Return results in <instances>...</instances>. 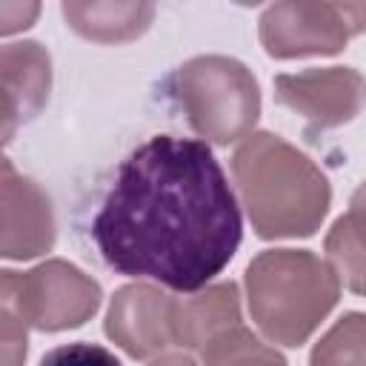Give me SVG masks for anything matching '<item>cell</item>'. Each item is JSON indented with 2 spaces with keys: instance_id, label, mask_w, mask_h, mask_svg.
Masks as SVG:
<instances>
[{
  "instance_id": "1",
  "label": "cell",
  "mask_w": 366,
  "mask_h": 366,
  "mask_svg": "<svg viewBox=\"0 0 366 366\" xmlns=\"http://www.w3.org/2000/svg\"><path fill=\"white\" fill-rule=\"evenodd\" d=\"M92 237L109 269L174 292H200L234 257L243 220L203 140L154 134L117 169Z\"/></svg>"
},
{
  "instance_id": "2",
  "label": "cell",
  "mask_w": 366,
  "mask_h": 366,
  "mask_svg": "<svg viewBox=\"0 0 366 366\" xmlns=\"http://www.w3.org/2000/svg\"><path fill=\"white\" fill-rule=\"evenodd\" d=\"M232 174L252 229L263 240L309 237L332 206L326 174L272 132H252L232 154Z\"/></svg>"
},
{
  "instance_id": "3",
  "label": "cell",
  "mask_w": 366,
  "mask_h": 366,
  "mask_svg": "<svg viewBox=\"0 0 366 366\" xmlns=\"http://www.w3.org/2000/svg\"><path fill=\"white\" fill-rule=\"evenodd\" d=\"M340 280L309 249H269L246 266V303L260 335L280 346L306 343L337 306Z\"/></svg>"
},
{
  "instance_id": "4",
  "label": "cell",
  "mask_w": 366,
  "mask_h": 366,
  "mask_svg": "<svg viewBox=\"0 0 366 366\" xmlns=\"http://www.w3.org/2000/svg\"><path fill=\"white\" fill-rule=\"evenodd\" d=\"M169 89L189 126L217 146L249 137L260 117V89L254 74L226 54L186 60L172 74Z\"/></svg>"
},
{
  "instance_id": "5",
  "label": "cell",
  "mask_w": 366,
  "mask_h": 366,
  "mask_svg": "<svg viewBox=\"0 0 366 366\" xmlns=\"http://www.w3.org/2000/svg\"><path fill=\"white\" fill-rule=\"evenodd\" d=\"M100 283L69 260H46L29 272L6 269L0 306L40 332L77 329L100 309Z\"/></svg>"
},
{
  "instance_id": "6",
  "label": "cell",
  "mask_w": 366,
  "mask_h": 366,
  "mask_svg": "<svg viewBox=\"0 0 366 366\" xmlns=\"http://www.w3.org/2000/svg\"><path fill=\"white\" fill-rule=\"evenodd\" d=\"M360 31H366V3H272L257 26L266 54L277 60L337 54Z\"/></svg>"
},
{
  "instance_id": "7",
  "label": "cell",
  "mask_w": 366,
  "mask_h": 366,
  "mask_svg": "<svg viewBox=\"0 0 366 366\" xmlns=\"http://www.w3.org/2000/svg\"><path fill=\"white\" fill-rule=\"evenodd\" d=\"M274 100L300 114L312 129L352 123L366 106V77L352 66L303 69L274 77Z\"/></svg>"
},
{
  "instance_id": "8",
  "label": "cell",
  "mask_w": 366,
  "mask_h": 366,
  "mask_svg": "<svg viewBox=\"0 0 366 366\" xmlns=\"http://www.w3.org/2000/svg\"><path fill=\"white\" fill-rule=\"evenodd\" d=\"M106 335L134 360L160 357L174 343V297L152 283L117 289L106 312Z\"/></svg>"
},
{
  "instance_id": "9",
  "label": "cell",
  "mask_w": 366,
  "mask_h": 366,
  "mask_svg": "<svg viewBox=\"0 0 366 366\" xmlns=\"http://www.w3.org/2000/svg\"><path fill=\"white\" fill-rule=\"evenodd\" d=\"M0 252L6 260H31L54 246V212L49 194L3 160L0 172Z\"/></svg>"
},
{
  "instance_id": "10",
  "label": "cell",
  "mask_w": 366,
  "mask_h": 366,
  "mask_svg": "<svg viewBox=\"0 0 366 366\" xmlns=\"http://www.w3.org/2000/svg\"><path fill=\"white\" fill-rule=\"evenodd\" d=\"M3 77V143L14 137L20 123H29L49 100L51 89V57L34 40L6 43L0 51Z\"/></svg>"
},
{
  "instance_id": "11",
  "label": "cell",
  "mask_w": 366,
  "mask_h": 366,
  "mask_svg": "<svg viewBox=\"0 0 366 366\" xmlns=\"http://www.w3.org/2000/svg\"><path fill=\"white\" fill-rule=\"evenodd\" d=\"M234 326H240V295L232 280L206 286L192 297H174V343L183 349L203 352Z\"/></svg>"
},
{
  "instance_id": "12",
  "label": "cell",
  "mask_w": 366,
  "mask_h": 366,
  "mask_svg": "<svg viewBox=\"0 0 366 366\" xmlns=\"http://www.w3.org/2000/svg\"><path fill=\"white\" fill-rule=\"evenodd\" d=\"M69 29H74L80 37L92 43H129L140 37L152 20L154 6L152 3H63L60 6Z\"/></svg>"
},
{
  "instance_id": "13",
  "label": "cell",
  "mask_w": 366,
  "mask_h": 366,
  "mask_svg": "<svg viewBox=\"0 0 366 366\" xmlns=\"http://www.w3.org/2000/svg\"><path fill=\"white\" fill-rule=\"evenodd\" d=\"M309 366H366V315H343L315 343Z\"/></svg>"
},
{
  "instance_id": "14",
  "label": "cell",
  "mask_w": 366,
  "mask_h": 366,
  "mask_svg": "<svg viewBox=\"0 0 366 366\" xmlns=\"http://www.w3.org/2000/svg\"><path fill=\"white\" fill-rule=\"evenodd\" d=\"M200 357L206 366H286V357L274 346L252 335L243 323L212 340L200 352Z\"/></svg>"
},
{
  "instance_id": "15",
  "label": "cell",
  "mask_w": 366,
  "mask_h": 366,
  "mask_svg": "<svg viewBox=\"0 0 366 366\" xmlns=\"http://www.w3.org/2000/svg\"><path fill=\"white\" fill-rule=\"evenodd\" d=\"M323 246L337 280L355 295L366 297V240L355 232L346 214L332 223Z\"/></svg>"
},
{
  "instance_id": "16",
  "label": "cell",
  "mask_w": 366,
  "mask_h": 366,
  "mask_svg": "<svg viewBox=\"0 0 366 366\" xmlns=\"http://www.w3.org/2000/svg\"><path fill=\"white\" fill-rule=\"evenodd\" d=\"M40 366H123L106 346L97 343H66L40 360Z\"/></svg>"
},
{
  "instance_id": "17",
  "label": "cell",
  "mask_w": 366,
  "mask_h": 366,
  "mask_svg": "<svg viewBox=\"0 0 366 366\" xmlns=\"http://www.w3.org/2000/svg\"><path fill=\"white\" fill-rule=\"evenodd\" d=\"M3 317V366H23L26 360V323L6 306H0Z\"/></svg>"
},
{
  "instance_id": "18",
  "label": "cell",
  "mask_w": 366,
  "mask_h": 366,
  "mask_svg": "<svg viewBox=\"0 0 366 366\" xmlns=\"http://www.w3.org/2000/svg\"><path fill=\"white\" fill-rule=\"evenodd\" d=\"M40 6L37 3H17V0H3L0 3V34H14L20 29H29L37 17Z\"/></svg>"
},
{
  "instance_id": "19",
  "label": "cell",
  "mask_w": 366,
  "mask_h": 366,
  "mask_svg": "<svg viewBox=\"0 0 366 366\" xmlns=\"http://www.w3.org/2000/svg\"><path fill=\"white\" fill-rule=\"evenodd\" d=\"M346 217H349V223L355 226V232L366 240V180L355 189V194H352V200H349Z\"/></svg>"
},
{
  "instance_id": "20",
  "label": "cell",
  "mask_w": 366,
  "mask_h": 366,
  "mask_svg": "<svg viewBox=\"0 0 366 366\" xmlns=\"http://www.w3.org/2000/svg\"><path fill=\"white\" fill-rule=\"evenodd\" d=\"M149 366H197L189 355H183V352H174V355H160V357H154Z\"/></svg>"
}]
</instances>
